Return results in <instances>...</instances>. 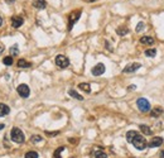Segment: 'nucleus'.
Listing matches in <instances>:
<instances>
[{
	"instance_id": "f257e3e1",
	"label": "nucleus",
	"mask_w": 164,
	"mask_h": 158,
	"mask_svg": "<svg viewBox=\"0 0 164 158\" xmlns=\"http://www.w3.org/2000/svg\"><path fill=\"white\" fill-rule=\"evenodd\" d=\"M10 138L14 143H18V144H22L23 142L25 141L24 133H23L19 128H13L10 130Z\"/></svg>"
},
{
	"instance_id": "f03ea898",
	"label": "nucleus",
	"mask_w": 164,
	"mask_h": 158,
	"mask_svg": "<svg viewBox=\"0 0 164 158\" xmlns=\"http://www.w3.org/2000/svg\"><path fill=\"white\" fill-rule=\"evenodd\" d=\"M131 143H133L134 147L137 148V149H139V151L145 149V148H147V146H148V143H147V141H145V138H144L143 135H140L139 133L137 134V137L134 138Z\"/></svg>"
},
{
	"instance_id": "7ed1b4c3",
	"label": "nucleus",
	"mask_w": 164,
	"mask_h": 158,
	"mask_svg": "<svg viewBox=\"0 0 164 158\" xmlns=\"http://www.w3.org/2000/svg\"><path fill=\"white\" fill-rule=\"evenodd\" d=\"M137 105H138V108L139 110L142 113H148V111H150L152 108H150V103L145 98H140L137 100Z\"/></svg>"
},
{
	"instance_id": "20e7f679",
	"label": "nucleus",
	"mask_w": 164,
	"mask_h": 158,
	"mask_svg": "<svg viewBox=\"0 0 164 158\" xmlns=\"http://www.w3.org/2000/svg\"><path fill=\"white\" fill-rule=\"evenodd\" d=\"M79 17H81V10H74L68 15V31H71L73 28V24L76 23Z\"/></svg>"
},
{
	"instance_id": "39448f33",
	"label": "nucleus",
	"mask_w": 164,
	"mask_h": 158,
	"mask_svg": "<svg viewBox=\"0 0 164 158\" xmlns=\"http://www.w3.org/2000/svg\"><path fill=\"white\" fill-rule=\"evenodd\" d=\"M56 65H57L59 68H66V67L69 66V60L63 55H58L56 57Z\"/></svg>"
},
{
	"instance_id": "423d86ee",
	"label": "nucleus",
	"mask_w": 164,
	"mask_h": 158,
	"mask_svg": "<svg viewBox=\"0 0 164 158\" xmlns=\"http://www.w3.org/2000/svg\"><path fill=\"white\" fill-rule=\"evenodd\" d=\"M17 91H18V94H19L20 98H24V99H27L30 95V90H29V87H28V85H25V84H20L17 87Z\"/></svg>"
},
{
	"instance_id": "0eeeda50",
	"label": "nucleus",
	"mask_w": 164,
	"mask_h": 158,
	"mask_svg": "<svg viewBox=\"0 0 164 158\" xmlns=\"http://www.w3.org/2000/svg\"><path fill=\"white\" fill-rule=\"evenodd\" d=\"M140 67H142V65L138 63V62H134V63H130L125 67V68L123 70L124 74H131V72H135V71H138Z\"/></svg>"
},
{
	"instance_id": "6e6552de",
	"label": "nucleus",
	"mask_w": 164,
	"mask_h": 158,
	"mask_svg": "<svg viewBox=\"0 0 164 158\" xmlns=\"http://www.w3.org/2000/svg\"><path fill=\"white\" fill-rule=\"evenodd\" d=\"M91 72L93 76H100L105 72V65L104 63H97L93 68L91 70Z\"/></svg>"
},
{
	"instance_id": "1a4fd4ad",
	"label": "nucleus",
	"mask_w": 164,
	"mask_h": 158,
	"mask_svg": "<svg viewBox=\"0 0 164 158\" xmlns=\"http://www.w3.org/2000/svg\"><path fill=\"white\" fill-rule=\"evenodd\" d=\"M162 144H163V138L162 137H154V138H152V141L149 142L148 147L149 148H155V147H159Z\"/></svg>"
},
{
	"instance_id": "9d476101",
	"label": "nucleus",
	"mask_w": 164,
	"mask_h": 158,
	"mask_svg": "<svg viewBox=\"0 0 164 158\" xmlns=\"http://www.w3.org/2000/svg\"><path fill=\"white\" fill-rule=\"evenodd\" d=\"M23 22H24V19H23L22 17H13L12 18V27L13 28H19V27H22Z\"/></svg>"
},
{
	"instance_id": "9b49d317",
	"label": "nucleus",
	"mask_w": 164,
	"mask_h": 158,
	"mask_svg": "<svg viewBox=\"0 0 164 158\" xmlns=\"http://www.w3.org/2000/svg\"><path fill=\"white\" fill-rule=\"evenodd\" d=\"M33 7L37 9H46L47 1L46 0H33Z\"/></svg>"
},
{
	"instance_id": "f8f14e48",
	"label": "nucleus",
	"mask_w": 164,
	"mask_h": 158,
	"mask_svg": "<svg viewBox=\"0 0 164 158\" xmlns=\"http://www.w3.org/2000/svg\"><path fill=\"white\" fill-rule=\"evenodd\" d=\"M9 113H10V108H9L7 104H3V103H0V116L8 115Z\"/></svg>"
},
{
	"instance_id": "ddd939ff",
	"label": "nucleus",
	"mask_w": 164,
	"mask_h": 158,
	"mask_svg": "<svg viewBox=\"0 0 164 158\" xmlns=\"http://www.w3.org/2000/svg\"><path fill=\"white\" fill-rule=\"evenodd\" d=\"M140 43H142V44H153L154 38L150 36H144V37L140 38Z\"/></svg>"
},
{
	"instance_id": "4468645a",
	"label": "nucleus",
	"mask_w": 164,
	"mask_h": 158,
	"mask_svg": "<svg viewBox=\"0 0 164 158\" xmlns=\"http://www.w3.org/2000/svg\"><path fill=\"white\" fill-rule=\"evenodd\" d=\"M17 65H18V67H19V68H29V67H32L30 62H28L25 60H19Z\"/></svg>"
},
{
	"instance_id": "2eb2a0df",
	"label": "nucleus",
	"mask_w": 164,
	"mask_h": 158,
	"mask_svg": "<svg viewBox=\"0 0 164 158\" xmlns=\"http://www.w3.org/2000/svg\"><path fill=\"white\" fill-rule=\"evenodd\" d=\"M149 113H150V115H152L153 118H158L159 115H162V114H163V109H162V108H154V109H152Z\"/></svg>"
},
{
	"instance_id": "dca6fc26",
	"label": "nucleus",
	"mask_w": 164,
	"mask_h": 158,
	"mask_svg": "<svg viewBox=\"0 0 164 158\" xmlns=\"http://www.w3.org/2000/svg\"><path fill=\"white\" fill-rule=\"evenodd\" d=\"M78 87L82 90V91H85V92H87V94H90L91 92V86H90V84H86V82H81L78 85Z\"/></svg>"
},
{
	"instance_id": "f3484780",
	"label": "nucleus",
	"mask_w": 164,
	"mask_h": 158,
	"mask_svg": "<svg viewBox=\"0 0 164 158\" xmlns=\"http://www.w3.org/2000/svg\"><path fill=\"white\" fill-rule=\"evenodd\" d=\"M137 134H138V132H135V130H129L128 133H126V141H128L129 143H131L134 138L137 137Z\"/></svg>"
},
{
	"instance_id": "a211bd4d",
	"label": "nucleus",
	"mask_w": 164,
	"mask_h": 158,
	"mask_svg": "<svg viewBox=\"0 0 164 158\" xmlns=\"http://www.w3.org/2000/svg\"><path fill=\"white\" fill-rule=\"evenodd\" d=\"M68 94H69V96H72L73 99H77V100H79V101H82V100H83V98L77 91H74V90H69Z\"/></svg>"
},
{
	"instance_id": "6ab92c4d",
	"label": "nucleus",
	"mask_w": 164,
	"mask_h": 158,
	"mask_svg": "<svg viewBox=\"0 0 164 158\" xmlns=\"http://www.w3.org/2000/svg\"><path fill=\"white\" fill-rule=\"evenodd\" d=\"M139 128H140V130H142L144 134H147V135H150V134H152V129L149 128L148 125H145V124H142Z\"/></svg>"
},
{
	"instance_id": "aec40b11",
	"label": "nucleus",
	"mask_w": 164,
	"mask_h": 158,
	"mask_svg": "<svg viewBox=\"0 0 164 158\" xmlns=\"http://www.w3.org/2000/svg\"><path fill=\"white\" fill-rule=\"evenodd\" d=\"M128 32H129V29L126 27H119L118 29H116V33H118L119 36H125Z\"/></svg>"
},
{
	"instance_id": "412c9836",
	"label": "nucleus",
	"mask_w": 164,
	"mask_h": 158,
	"mask_svg": "<svg viewBox=\"0 0 164 158\" xmlns=\"http://www.w3.org/2000/svg\"><path fill=\"white\" fill-rule=\"evenodd\" d=\"M63 151H64V147L57 148V149L54 151V153H53V158H62V157H61V153H62Z\"/></svg>"
},
{
	"instance_id": "4be33fe9",
	"label": "nucleus",
	"mask_w": 164,
	"mask_h": 158,
	"mask_svg": "<svg viewBox=\"0 0 164 158\" xmlns=\"http://www.w3.org/2000/svg\"><path fill=\"white\" fill-rule=\"evenodd\" d=\"M155 55H157V50L155 48H150V50L145 51V56H147V57H155Z\"/></svg>"
},
{
	"instance_id": "5701e85b",
	"label": "nucleus",
	"mask_w": 164,
	"mask_h": 158,
	"mask_svg": "<svg viewBox=\"0 0 164 158\" xmlns=\"http://www.w3.org/2000/svg\"><path fill=\"white\" fill-rule=\"evenodd\" d=\"M3 63H4V65H7V66L13 65V57H12V56L4 57V58H3Z\"/></svg>"
},
{
	"instance_id": "b1692460",
	"label": "nucleus",
	"mask_w": 164,
	"mask_h": 158,
	"mask_svg": "<svg viewBox=\"0 0 164 158\" xmlns=\"http://www.w3.org/2000/svg\"><path fill=\"white\" fill-rule=\"evenodd\" d=\"M38 157H39V156H38V153L34 152V151H30V152H28V153H27L24 158H38Z\"/></svg>"
},
{
	"instance_id": "393cba45",
	"label": "nucleus",
	"mask_w": 164,
	"mask_h": 158,
	"mask_svg": "<svg viewBox=\"0 0 164 158\" xmlns=\"http://www.w3.org/2000/svg\"><path fill=\"white\" fill-rule=\"evenodd\" d=\"M95 158H107V154L102 151H97L95 152Z\"/></svg>"
},
{
	"instance_id": "a878e982",
	"label": "nucleus",
	"mask_w": 164,
	"mask_h": 158,
	"mask_svg": "<svg viewBox=\"0 0 164 158\" xmlns=\"http://www.w3.org/2000/svg\"><path fill=\"white\" fill-rule=\"evenodd\" d=\"M30 141H32V143H39V142L43 141V138H42L40 135H33Z\"/></svg>"
},
{
	"instance_id": "bb28decb",
	"label": "nucleus",
	"mask_w": 164,
	"mask_h": 158,
	"mask_svg": "<svg viewBox=\"0 0 164 158\" xmlns=\"http://www.w3.org/2000/svg\"><path fill=\"white\" fill-rule=\"evenodd\" d=\"M144 29H145V24H144V23H143V22L138 23V25H137V29H135V31H137V32L139 33V32H143Z\"/></svg>"
},
{
	"instance_id": "cd10ccee",
	"label": "nucleus",
	"mask_w": 164,
	"mask_h": 158,
	"mask_svg": "<svg viewBox=\"0 0 164 158\" xmlns=\"http://www.w3.org/2000/svg\"><path fill=\"white\" fill-rule=\"evenodd\" d=\"M10 53L14 55V56H17L18 53H19V50H18V44H14L12 48H10Z\"/></svg>"
},
{
	"instance_id": "c85d7f7f",
	"label": "nucleus",
	"mask_w": 164,
	"mask_h": 158,
	"mask_svg": "<svg viewBox=\"0 0 164 158\" xmlns=\"http://www.w3.org/2000/svg\"><path fill=\"white\" fill-rule=\"evenodd\" d=\"M46 134H47V135H58V134H59V132H46Z\"/></svg>"
},
{
	"instance_id": "c756f323",
	"label": "nucleus",
	"mask_w": 164,
	"mask_h": 158,
	"mask_svg": "<svg viewBox=\"0 0 164 158\" xmlns=\"http://www.w3.org/2000/svg\"><path fill=\"white\" fill-rule=\"evenodd\" d=\"M135 89H137V86H135V85H130L128 87V90H130V91H133V90H135Z\"/></svg>"
},
{
	"instance_id": "7c9ffc66",
	"label": "nucleus",
	"mask_w": 164,
	"mask_h": 158,
	"mask_svg": "<svg viewBox=\"0 0 164 158\" xmlns=\"http://www.w3.org/2000/svg\"><path fill=\"white\" fill-rule=\"evenodd\" d=\"M160 158H164V151H160Z\"/></svg>"
},
{
	"instance_id": "2f4dec72",
	"label": "nucleus",
	"mask_w": 164,
	"mask_h": 158,
	"mask_svg": "<svg viewBox=\"0 0 164 158\" xmlns=\"http://www.w3.org/2000/svg\"><path fill=\"white\" fill-rule=\"evenodd\" d=\"M5 128V125H4V124H0V130H1V129H4Z\"/></svg>"
},
{
	"instance_id": "473e14b6",
	"label": "nucleus",
	"mask_w": 164,
	"mask_h": 158,
	"mask_svg": "<svg viewBox=\"0 0 164 158\" xmlns=\"http://www.w3.org/2000/svg\"><path fill=\"white\" fill-rule=\"evenodd\" d=\"M85 1H87V3H93V1H96V0H85Z\"/></svg>"
},
{
	"instance_id": "72a5a7b5",
	"label": "nucleus",
	"mask_w": 164,
	"mask_h": 158,
	"mask_svg": "<svg viewBox=\"0 0 164 158\" xmlns=\"http://www.w3.org/2000/svg\"><path fill=\"white\" fill-rule=\"evenodd\" d=\"M3 51H4V47H1V46H0V53H1Z\"/></svg>"
},
{
	"instance_id": "f704fd0d",
	"label": "nucleus",
	"mask_w": 164,
	"mask_h": 158,
	"mask_svg": "<svg viewBox=\"0 0 164 158\" xmlns=\"http://www.w3.org/2000/svg\"><path fill=\"white\" fill-rule=\"evenodd\" d=\"M1 24H3V18L0 17V25H1Z\"/></svg>"
},
{
	"instance_id": "c9c22d12",
	"label": "nucleus",
	"mask_w": 164,
	"mask_h": 158,
	"mask_svg": "<svg viewBox=\"0 0 164 158\" xmlns=\"http://www.w3.org/2000/svg\"><path fill=\"white\" fill-rule=\"evenodd\" d=\"M8 3H13V1H15V0H7Z\"/></svg>"
},
{
	"instance_id": "e433bc0d",
	"label": "nucleus",
	"mask_w": 164,
	"mask_h": 158,
	"mask_svg": "<svg viewBox=\"0 0 164 158\" xmlns=\"http://www.w3.org/2000/svg\"><path fill=\"white\" fill-rule=\"evenodd\" d=\"M71 158H74V157H71Z\"/></svg>"
}]
</instances>
